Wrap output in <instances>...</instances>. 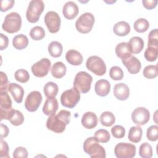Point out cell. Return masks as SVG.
<instances>
[{
    "label": "cell",
    "instance_id": "cell-50",
    "mask_svg": "<svg viewBox=\"0 0 158 158\" xmlns=\"http://www.w3.org/2000/svg\"><path fill=\"white\" fill-rule=\"evenodd\" d=\"M9 134V128L8 127L3 124L1 123V139H3L7 136Z\"/></svg>",
    "mask_w": 158,
    "mask_h": 158
},
{
    "label": "cell",
    "instance_id": "cell-46",
    "mask_svg": "<svg viewBox=\"0 0 158 158\" xmlns=\"http://www.w3.org/2000/svg\"><path fill=\"white\" fill-rule=\"evenodd\" d=\"M0 157L9 158V146L6 141L1 139L0 141Z\"/></svg>",
    "mask_w": 158,
    "mask_h": 158
},
{
    "label": "cell",
    "instance_id": "cell-9",
    "mask_svg": "<svg viewBox=\"0 0 158 158\" xmlns=\"http://www.w3.org/2000/svg\"><path fill=\"white\" fill-rule=\"evenodd\" d=\"M114 154L118 158H132L136 154V146L131 143H119L115 146Z\"/></svg>",
    "mask_w": 158,
    "mask_h": 158
},
{
    "label": "cell",
    "instance_id": "cell-7",
    "mask_svg": "<svg viewBox=\"0 0 158 158\" xmlns=\"http://www.w3.org/2000/svg\"><path fill=\"white\" fill-rule=\"evenodd\" d=\"M80 99V91L73 87L64 91L60 96L62 105L67 108H73Z\"/></svg>",
    "mask_w": 158,
    "mask_h": 158
},
{
    "label": "cell",
    "instance_id": "cell-44",
    "mask_svg": "<svg viewBox=\"0 0 158 158\" xmlns=\"http://www.w3.org/2000/svg\"><path fill=\"white\" fill-rule=\"evenodd\" d=\"M0 78V92L7 91L10 83L8 81V78L6 74L3 72H1Z\"/></svg>",
    "mask_w": 158,
    "mask_h": 158
},
{
    "label": "cell",
    "instance_id": "cell-2",
    "mask_svg": "<svg viewBox=\"0 0 158 158\" xmlns=\"http://www.w3.org/2000/svg\"><path fill=\"white\" fill-rule=\"evenodd\" d=\"M83 150L91 158H105L106 157L104 148L99 144L95 137L88 138L83 143Z\"/></svg>",
    "mask_w": 158,
    "mask_h": 158
},
{
    "label": "cell",
    "instance_id": "cell-4",
    "mask_svg": "<svg viewBox=\"0 0 158 158\" xmlns=\"http://www.w3.org/2000/svg\"><path fill=\"white\" fill-rule=\"evenodd\" d=\"M44 9V4L41 0H32L30 2L26 12L27 20L32 23L39 20L41 13Z\"/></svg>",
    "mask_w": 158,
    "mask_h": 158
},
{
    "label": "cell",
    "instance_id": "cell-1",
    "mask_svg": "<svg viewBox=\"0 0 158 158\" xmlns=\"http://www.w3.org/2000/svg\"><path fill=\"white\" fill-rule=\"evenodd\" d=\"M70 112L62 109L57 114L49 116L46 121V127L56 133H61L65 130L66 125L70 123Z\"/></svg>",
    "mask_w": 158,
    "mask_h": 158
},
{
    "label": "cell",
    "instance_id": "cell-41",
    "mask_svg": "<svg viewBox=\"0 0 158 158\" xmlns=\"http://www.w3.org/2000/svg\"><path fill=\"white\" fill-rule=\"evenodd\" d=\"M148 46L158 48V32L157 28H155L149 32L148 35Z\"/></svg>",
    "mask_w": 158,
    "mask_h": 158
},
{
    "label": "cell",
    "instance_id": "cell-23",
    "mask_svg": "<svg viewBox=\"0 0 158 158\" xmlns=\"http://www.w3.org/2000/svg\"><path fill=\"white\" fill-rule=\"evenodd\" d=\"M130 25L125 21H120L117 22L114 27V33L119 36H124L127 35L130 31Z\"/></svg>",
    "mask_w": 158,
    "mask_h": 158
},
{
    "label": "cell",
    "instance_id": "cell-26",
    "mask_svg": "<svg viewBox=\"0 0 158 158\" xmlns=\"http://www.w3.org/2000/svg\"><path fill=\"white\" fill-rule=\"evenodd\" d=\"M51 75L56 78H62L67 72L65 65L62 62H56L51 68Z\"/></svg>",
    "mask_w": 158,
    "mask_h": 158
},
{
    "label": "cell",
    "instance_id": "cell-14",
    "mask_svg": "<svg viewBox=\"0 0 158 158\" xmlns=\"http://www.w3.org/2000/svg\"><path fill=\"white\" fill-rule=\"evenodd\" d=\"M150 118V112L145 107H139L136 108L131 114V119L134 123L138 126L146 124Z\"/></svg>",
    "mask_w": 158,
    "mask_h": 158
},
{
    "label": "cell",
    "instance_id": "cell-27",
    "mask_svg": "<svg viewBox=\"0 0 158 158\" xmlns=\"http://www.w3.org/2000/svg\"><path fill=\"white\" fill-rule=\"evenodd\" d=\"M143 135L142 128L139 126L131 127L128 131V139L134 143L139 142L141 139Z\"/></svg>",
    "mask_w": 158,
    "mask_h": 158
},
{
    "label": "cell",
    "instance_id": "cell-16",
    "mask_svg": "<svg viewBox=\"0 0 158 158\" xmlns=\"http://www.w3.org/2000/svg\"><path fill=\"white\" fill-rule=\"evenodd\" d=\"M78 7L73 1H67L65 3L62 9L64 17L69 20L75 18L78 14Z\"/></svg>",
    "mask_w": 158,
    "mask_h": 158
},
{
    "label": "cell",
    "instance_id": "cell-40",
    "mask_svg": "<svg viewBox=\"0 0 158 158\" xmlns=\"http://www.w3.org/2000/svg\"><path fill=\"white\" fill-rule=\"evenodd\" d=\"M109 76L113 80H121L123 78V72L118 66H113L109 71Z\"/></svg>",
    "mask_w": 158,
    "mask_h": 158
},
{
    "label": "cell",
    "instance_id": "cell-18",
    "mask_svg": "<svg viewBox=\"0 0 158 158\" xmlns=\"http://www.w3.org/2000/svg\"><path fill=\"white\" fill-rule=\"evenodd\" d=\"M98 122V117L93 112H86L82 116L81 124L85 128L93 129L96 127Z\"/></svg>",
    "mask_w": 158,
    "mask_h": 158
},
{
    "label": "cell",
    "instance_id": "cell-21",
    "mask_svg": "<svg viewBox=\"0 0 158 158\" xmlns=\"http://www.w3.org/2000/svg\"><path fill=\"white\" fill-rule=\"evenodd\" d=\"M8 91L12 94L14 101L17 103H21L24 95L23 88L15 83H11L9 85Z\"/></svg>",
    "mask_w": 158,
    "mask_h": 158
},
{
    "label": "cell",
    "instance_id": "cell-37",
    "mask_svg": "<svg viewBox=\"0 0 158 158\" xmlns=\"http://www.w3.org/2000/svg\"><path fill=\"white\" fill-rule=\"evenodd\" d=\"M158 54V48L148 46L144 51V56L145 59L149 62H154L156 60Z\"/></svg>",
    "mask_w": 158,
    "mask_h": 158
},
{
    "label": "cell",
    "instance_id": "cell-36",
    "mask_svg": "<svg viewBox=\"0 0 158 158\" xmlns=\"http://www.w3.org/2000/svg\"><path fill=\"white\" fill-rule=\"evenodd\" d=\"M139 154L143 158H151L152 156V148L148 143L141 144L139 149Z\"/></svg>",
    "mask_w": 158,
    "mask_h": 158
},
{
    "label": "cell",
    "instance_id": "cell-45",
    "mask_svg": "<svg viewBox=\"0 0 158 158\" xmlns=\"http://www.w3.org/2000/svg\"><path fill=\"white\" fill-rule=\"evenodd\" d=\"M28 155V153L27 149L22 146L16 148L13 152V157L14 158H27Z\"/></svg>",
    "mask_w": 158,
    "mask_h": 158
},
{
    "label": "cell",
    "instance_id": "cell-28",
    "mask_svg": "<svg viewBox=\"0 0 158 158\" xmlns=\"http://www.w3.org/2000/svg\"><path fill=\"white\" fill-rule=\"evenodd\" d=\"M12 44L16 49H23L27 48L28 44V39L25 35H17L13 38Z\"/></svg>",
    "mask_w": 158,
    "mask_h": 158
},
{
    "label": "cell",
    "instance_id": "cell-42",
    "mask_svg": "<svg viewBox=\"0 0 158 158\" xmlns=\"http://www.w3.org/2000/svg\"><path fill=\"white\" fill-rule=\"evenodd\" d=\"M146 137L151 141H156L158 139V126L151 125L146 131Z\"/></svg>",
    "mask_w": 158,
    "mask_h": 158
},
{
    "label": "cell",
    "instance_id": "cell-33",
    "mask_svg": "<svg viewBox=\"0 0 158 158\" xmlns=\"http://www.w3.org/2000/svg\"><path fill=\"white\" fill-rule=\"evenodd\" d=\"M133 27L136 31L138 33H144L149 28V23L146 19L140 18L134 22Z\"/></svg>",
    "mask_w": 158,
    "mask_h": 158
},
{
    "label": "cell",
    "instance_id": "cell-38",
    "mask_svg": "<svg viewBox=\"0 0 158 158\" xmlns=\"http://www.w3.org/2000/svg\"><path fill=\"white\" fill-rule=\"evenodd\" d=\"M94 137L99 142L106 143L110 140V135L107 130L99 129L94 133Z\"/></svg>",
    "mask_w": 158,
    "mask_h": 158
},
{
    "label": "cell",
    "instance_id": "cell-5",
    "mask_svg": "<svg viewBox=\"0 0 158 158\" xmlns=\"http://www.w3.org/2000/svg\"><path fill=\"white\" fill-rule=\"evenodd\" d=\"M93 81V77L88 73L81 71L78 72L74 78L73 87L77 89L80 93H86L91 88Z\"/></svg>",
    "mask_w": 158,
    "mask_h": 158
},
{
    "label": "cell",
    "instance_id": "cell-13",
    "mask_svg": "<svg viewBox=\"0 0 158 158\" xmlns=\"http://www.w3.org/2000/svg\"><path fill=\"white\" fill-rule=\"evenodd\" d=\"M43 100V97L40 92L33 91L27 96L25 101V107L29 112L36 111Z\"/></svg>",
    "mask_w": 158,
    "mask_h": 158
},
{
    "label": "cell",
    "instance_id": "cell-12",
    "mask_svg": "<svg viewBox=\"0 0 158 158\" xmlns=\"http://www.w3.org/2000/svg\"><path fill=\"white\" fill-rule=\"evenodd\" d=\"M51 66V62L48 58H43L35 63L31 67L33 74L36 77L42 78L47 75Z\"/></svg>",
    "mask_w": 158,
    "mask_h": 158
},
{
    "label": "cell",
    "instance_id": "cell-39",
    "mask_svg": "<svg viewBox=\"0 0 158 158\" xmlns=\"http://www.w3.org/2000/svg\"><path fill=\"white\" fill-rule=\"evenodd\" d=\"M15 79L20 83H25L30 79V75L27 70L21 69L17 70L14 74Z\"/></svg>",
    "mask_w": 158,
    "mask_h": 158
},
{
    "label": "cell",
    "instance_id": "cell-10",
    "mask_svg": "<svg viewBox=\"0 0 158 158\" xmlns=\"http://www.w3.org/2000/svg\"><path fill=\"white\" fill-rule=\"evenodd\" d=\"M13 109L12 107V101L7 91L0 92V120H7Z\"/></svg>",
    "mask_w": 158,
    "mask_h": 158
},
{
    "label": "cell",
    "instance_id": "cell-49",
    "mask_svg": "<svg viewBox=\"0 0 158 158\" xmlns=\"http://www.w3.org/2000/svg\"><path fill=\"white\" fill-rule=\"evenodd\" d=\"M142 3L144 7L147 9H152L155 8L157 4V1L156 0H143Z\"/></svg>",
    "mask_w": 158,
    "mask_h": 158
},
{
    "label": "cell",
    "instance_id": "cell-20",
    "mask_svg": "<svg viewBox=\"0 0 158 158\" xmlns=\"http://www.w3.org/2000/svg\"><path fill=\"white\" fill-rule=\"evenodd\" d=\"M94 90L98 96L101 97L106 96L110 91V84L107 80H99L95 83Z\"/></svg>",
    "mask_w": 158,
    "mask_h": 158
},
{
    "label": "cell",
    "instance_id": "cell-31",
    "mask_svg": "<svg viewBox=\"0 0 158 158\" xmlns=\"http://www.w3.org/2000/svg\"><path fill=\"white\" fill-rule=\"evenodd\" d=\"M12 125L15 126H19L22 125L24 121V117L23 114L15 109H13L7 119Z\"/></svg>",
    "mask_w": 158,
    "mask_h": 158
},
{
    "label": "cell",
    "instance_id": "cell-32",
    "mask_svg": "<svg viewBox=\"0 0 158 158\" xmlns=\"http://www.w3.org/2000/svg\"><path fill=\"white\" fill-rule=\"evenodd\" d=\"M100 122L102 125L110 127L115 122V117L114 114L109 111H105L100 115Z\"/></svg>",
    "mask_w": 158,
    "mask_h": 158
},
{
    "label": "cell",
    "instance_id": "cell-34",
    "mask_svg": "<svg viewBox=\"0 0 158 158\" xmlns=\"http://www.w3.org/2000/svg\"><path fill=\"white\" fill-rule=\"evenodd\" d=\"M30 36L33 40H41L45 36L44 30L41 27L35 26L30 30Z\"/></svg>",
    "mask_w": 158,
    "mask_h": 158
},
{
    "label": "cell",
    "instance_id": "cell-11",
    "mask_svg": "<svg viewBox=\"0 0 158 158\" xmlns=\"http://www.w3.org/2000/svg\"><path fill=\"white\" fill-rule=\"evenodd\" d=\"M44 23L51 33L59 31L60 27L61 20L59 14L55 11H49L44 16Z\"/></svg>",
    "mask_w": 158,
    "mask_h": 158
},
{
    "label": "cell",
    "instance_id": "cell-25",
    "mask_svg": "<svg viewBox=\"0 0 158 158\" xmlns=\"http://www.w3.org/2000/svg\"><path fill=\"white\" fill-rule=\"evenodd\" d=\"M115 54L121 59H125L131 56V52L128 43L122 42L115 47Z\"/></svg>",
    "mask_w": 158,
    "mask_h": 158
},
{
    "label": "cell",
    "instance_id": "cell-47",
    "mask_svg": "<svg viewBox=\"0 0 158 158\" xmlns=\"http://www.w3.org/2000/svg\"><path fill=\"white\" fill-rule=\"evenodd\" d=\"M14 4V0H3L1 1V11L6 12L11 9Z\"/></svg>",
    "mask_w": 158,
    "mask_h": 158
},
{
    "label": "cell",
    "instance_id": "cell-43",
    "mask_svg": "<svg viewBox=\"0 0 158 158\" xmlns=\"http://www.w3.org/2000/svg\"><path fill=\"white\" fill-rule=\"evenodd\" d=\"M111 133L113 136L117 139L123 138L125 135V129L123 127L117 125L111 128Z\"/></svg>",
    "mask_w": 158,
    "mask_h": 158
},
{
    "label": "cell",
    "instance_id": "cell-19",
    "mask_svg": "<svg viewBox=\"0 0 158 158\" xmlns=\"http://www.w3.org/2000/svg\"><path fill=\"white\" fill-rule=\"evenodd\" d=\"M59 107L58 101L56 98H47L43 107V112L48 116L54 115Z\"/></svg>",
    "mask_w": 158,
    "mask_h": 158
},
{
    "label": "cell",
    "instance_id": "cell-35",
    "mask_svg": "<svg viewBox=\"0 0 158 158\" xmlns=\"http://www.w3.org/2000/svg\"><path fill=\"white\" fill-rule=\"evenodd\" d=\"M143 74L144 77L148 79L156 78L158 74V69L157 65H149L144 67Z\"/></svg>",
    "mask_w": 158,
    "mask_h": 158
},
{
    "label": "cell",
    "instance_id": "cell-29",
    "mask_svg": "<svg viewBox=\"0 0 158 158\" xmlns=\"http://www.w3.org/2000/svg\"><path fill=\"white\" fill-rule=\"evenodd\" d=\"M48 49L49 54L52 57L57 58L61 56L63 51V47L60 43L53 41L48 45Z\"/></svg>",
    "mask_w": 158,
    "mask_h": 158
},
{
    "label": "cell",
    "instance_id": "cell-3",
    "mask_svg": "<svg viewBox=\"0 0 158 158\" xmlns=\"http://www.w3.org/2000/svg\"><path fill=\"white\" fill-rule=\"evenodd\" d=\"M21 26V16L17 12H13L6 15L2 24V28L9 33H14L19 31Z\"/></svg>",
    "mask_w": 158,
    "mask_h": 158
},
{
    "label": "cell",
    "instance_id": "cell-15",
    "mask_svg": "<svg viewBox=\"0 0 158 158\" xmlns=\"http://www.w3.org/2000/svg\"><path fill=\"white\" fill-rule=\"evenodd\" d=\"M122 62L131 74H136L140 71L141 64L136 57L131 55L125 59H122Z\"/></svg>",
    "mask_w": 158,
    "mask_h": 158
},
{
    "label": "cell",
    "instance_id": "cell-30",
    "mask_svg": "<svg viewBox=\"0 0 158 158\" xmlns=\"http://www.w3.org/2000/svg\"><path fill=\"white\" fill-rule=\"evenodd\" d=\"M58 91L57 85L52 81L46 83L43 88V91L46 98H55L57 94Z\"/></svg>",
    "mask_w": 158,
    "mask_h": 158
},
{
    "label": "cell",
    "instance_id": "cell-48",
    "mask_svg": "<svg viewBox=\"0 0 158 158\" xmlns=\"http://www.w3.org/2000/svg\"><path fill=\"white\" fill-rule=\"evenodd\" d=\"M9 44V39L7 36L3 33H0V49L1 51L7 48Z\"/></svg>",
    "mask_w": 158,
    "mask_h": 158
},
{
    "label": "cell",
    "instance_id": "cell-6",
    "mask_svg": "<svg viewBox=\"0 0 158 158\" xmlns=\"http://www.w3.org/2000/svg\"><path fill=\"white\" fill-rule=\"evenodd\" d=\"M94 17L90 12H85L81 14L75 22V27L81 33H88L93 28L94 23Z\"/></svg>",
    "mask_w": 158,
    "mask_h": 158
},
{
    "label": "cell",
    "instance_id": "cell-8",
    "mask_svg": "<svg viewBox=\"0 0 158 158\" xmlns=\"http://www.w3.org/2000/svg\"><path fill=\"white\" fill-rule=\"evenodd\" d=\"M86 67L94 74L102 76L106 72V65L104 60L97 56L89 57L86 62Z\"/></svg>",
    "mask_w": 158,
    "mask_h": 158
},
{
    "label": "cell",
    "instance_id": "cell-24",
    "mask_svg": "<svg viewBox=\"0 0 158 158\" xmlns=\"http://www.w3.org/2000/svg\"><path fill=\"white\" fill-rule=\"evenodd\" d=\"M128 44L131 53L135 54L139 53L144 48L143 40L139 36H133L131 38Z\"/></svg>",
    "mask_w": 158,
    "mask_h": 158
},
{
    "label": "cell",
    "instance_id": "cell-17",
    "mask_svg": "<svg viewBox=\"0 0 158 158\" xmlns=\"http://www.w3.org/2000/svg\"><path fill=\"white\" fill-rule=\"evenodd\" d=\"M113 93L117 99L125 101L129 97L130 89L125 83H117L114 86Z\"/></svg>",
    "mask_w": 158,
    "mask_h": 158
},
{
    "label": "cell",
    "instance_id": "cell-22",
    "mask_svg": "<svg viewBox=\"0 0 158 158\" xmlns=\"http://www.w3.org/2000/svg\"><path fill=\"white\" fill-rule=\"evenodd\" d=\"M65 59L72 65H80L83 62V56L77 50L70 49L65 54Z\"/></svg>",
    "mask_w": 158,
    "mask_h": 158
}]
</instances>
